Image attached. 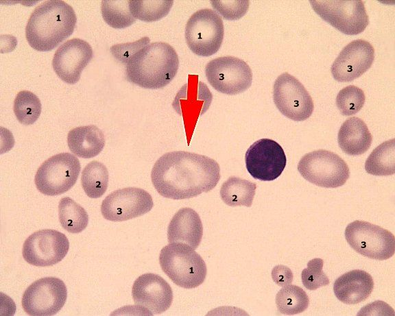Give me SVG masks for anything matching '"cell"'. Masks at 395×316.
Wrapping results in <instances>:
<instances>
[{
	"mask_svg": "<svg viewBox=\"0 0 395 316\" xmlns=\"http://www.w3.org/2000/svg\"><path fill=\"white\" fill-rule=\"evenodd\" d=\"M69 242L64 234L55 230H40L24 242L22 254L25 260L37 267L51 266L67 255Z\"/></svg>",
	"mask_w": 395,
	"mask_h": 316,
	"instance_id": "14",
	"label": "cell"
},
{
	"mask_svg": "<svg viewBox=\"0 0 395 316\" xmlns=\"http://www.w3.org/2000/svg\"><path fill=\"white\" fill-rule=\"evenodd\" d=\"M256 184L238 177H230L220 189V196L223 202L230 206H252Z\"/></svg>",
	"mask_w": 395,
	"mask_h": 316,
	"instance_id": "24",
	"label": "cell"
},
{
	"mask_svg": "<svg viewBox=\"0 0 395 316\" xmlns=\"http://www.w3.org/2000/svg\"><path fill=\"white\" fill-rule=\"evenodd\" d=\"M374 58V49L369 42L355 40L344 47L333 62L332 75L338 82H351L370 68Z\"/></svg>",
	"mask_w": 395,
	"mask_h": 316,
	"instance_id": "18",
	"label": "cell"
},
{
	"mask_svg": "<svg viewBox=\"0 0 395 316\" xmlns=\"http://www.w3.org/2000/svg\"><path fill=\"white\" fill-rule=\"evenodd\" d=\"M14 112L22 124H33L40 117L41 103L38 97L28 90L20 91L14 101Z\"/></svg>",
	"mask_w": 395,
	"mask_h": 316,
	"instance_id": "31",
	"label": "cell"
},
{
	"mask_svg": "<svg viewBox=\"0 0 395 316\" xmlns=\"http://www.w3.org/2000/svg\"><path fill=\"white\" fill-rule=\"evenodd\" d=\"M160 267L176 285L184 289L198 287L205 280L207 269L202 258L191 246L169 243L160 251Z\"/></svg>",
	"mask_w": 395,
	"mask_h": 316,
	"instance_id": "4",
	"label": "cell"
},
{
	"mask_svg": "<svg viewBox=\"0 0 395 316\" xmlns=\"http://www.w3.org/2000/svg\"><path fill=\"white\" fill-rule=\"evenodd\" d=\"M365 100L364 92L356 86L350 85L338 93L336 105L343 115L350 116L363 108Z\"/></svg>",
	"mask_w": 395,
	"mask_h": 316,
	"instance_id": "32",
	"label": "cell"
},
{
	"mask_svg": "<svg viewBox=\"0 0 395 316\" xmlns=\"http://www.w3.org/2000/svg\"><path fill=\"white\" fill-rule=\"evenodd\" d=\"M273 99L278 110L294 121H304L313 111V99L303 84L287 72L275 80Z\"/></svg>",
	"mask_w": 395,
	"mask_h": 316,
	"instance_id": "12",
	"label": "cell"
},
{
	"mask_svg": "<svg viewBox=\"0 0 395 316\" xmlns=\"http://www.w3.org/2000/svg\"><path fill=\"white\" fill-rule=\"evenodd\" d=\"M339 147L346 154L358 156L370 147L372 136L366 124L359 117H352L342 125L337 136Z\"/></svg>",
	"mask_w": 395,
	"mask_h": 316,
	"instance_id": "22",
	"label": "cell"
},
{
	"mask_svg": "<svg viewBox=\"0 0 395 316\" xmlns=\"http://www.w3.org/2000/svg\"><path fill=\"white\" fill-rule=\"evenodd\" d=\"M298 170L306 180L324 188L341 186L350 176L346 162L334 152L324 149L303 156L298 162Z\"/></svg>",
	"mask_w": 395,
	"mask_h": 316,
	"instance_id": "5",
	"label": "cell"
},
{
	"mask_svg": "<svg viewBox=\"0 0 395 316\" xmlns=\"http://www.w3.org/2000/svg\"><path fill=\"white\" fill-rule=\"evenodd\" d=\"M213 95L198 75H189L187 82L179 90L172 106L183 119L188 145L198 118L209 108Z\"/></svg>",
	"mask_w": 395,
	"mask_h": 316,
	"instance_id": "13",
	"label": "cell"
},
{
	"mask_svg": "<svg viewBox=\"0 0 395 316\" xmlns=\"http://www.w3.org/2000/svg\"><path fill=\"white\" fill-rule=\"evenodd\" d=\"M93 58L91 45L80 38L66 41L56 50L52 60L56 75L66 83H77Z\"/></svg>",
	"mask_w": 395,
	"mask_h": 316,
	"instance_id": "19",
	"label": "cell"
},
{
	"mask_svg": "<svg viewBox=\"0 0 395 316\" xmlns=\"http://www.w3.org/2000/svg\"><path fill=\"white\" fill-rule=\"evenodd\" d=\"M345 238L350 246L366 257L383 260L395 252V237L389 230L368 221L357 220L345 229Z\"/></svg>",
	"mask_w": 395,
	"mask_h": 316,
	"instance_id": "7",
	"label": "cell"
},
{
	"mask_svg": "<svg viewBox=\"0 0 395 316\" xmlns=\"http://www.w3.org/2000/svg\"><path fill=\"white\" fill-rule=\"evenodd\" d=\"M173 1H129V8L132 16L145 22L161 19L170 11Z\"/></svg>",
	"mask_w": 395,
	"mask_h": 316,
	"instance_id": "30",
	"label": "cell"
},
{
	"mask_svg": "<svg viewBox=\"0 0 395 316\" xmlns=\"http://www.w3.org/2000/svg\"><path fill=\"white\" fill-rule=\"evenodd\" d=\"M153 206L148 192L140 188L128 187L110 193L101 203V212L107 220L123 221L148 212Z\"/></svg>",
	"mask_w": 395,
	"mask_h": 316,
	"instance_id": "16",
	"label": "cell"
},
{
	"mask_svg": "<svg viewBox=\"0 0 395 316\" xmlns=\"http://www.w3.org/2000/svg\"><path fill=\"white\" fill-rule=\"evenodd\" d=\"M58 216L62 228L70 233L82 232L88 223V215L84 208L68 197L60 199Z\"/></svg>",
	"mask_w": 395,
	"mask_h": 316,
	"instance_id": "26",
	"label": "cell"
},
{
	"mask_svg": "<svg viewBox=\"0 0 395 316\" xmlns=\"http://www.w3.org/2000/svg\"><path fill=\"white\" fill-rule=\"evenodd\" d=\"M309 303L306 292L296 285L284 286L276 294L278 311L284 315H292L304 311Z\"/></svg>",
	"mask_w": 395,
	"mask_h": 316,
	"instance_id": "28",
	"label": "cell"
},
{
	"mask_svg": "<svg viewBox=\"0 0 395 316\" xmlns=\"http://www.w3.org/2000/svg\"><path fill=\"white\" fill-rule=\"evenodd\" d=\"M202 235L200 217L190 208L180 209L172 217L167 228L169 243H183L194 250L199 246Z\"/></svg>",
	"mask_w": 395,
	"mask_h": 316,
	"instance_id": "20",
	"label": "cell"
},
{
	"mask_svg": "<svg viewBox=\"0 0 395 316\" xmlns=\"http://www.w3.org/2000/svg\"><path fill=\"white\" fill-rule=\"evenodd\" d=\"M205 75L211 86L219 93L237 95L252 84V73L249 65L235 56H223L208 62Z\"/></svg>",
	"mask_w": 395,
	"mask_h": 316,
	"instance_id": "9",
	"label": "cell"
},
{
	"mask_svg": "<svg viewBox=\"0 0 395 316\" xmlns=\"http://www.w3.org/2000/svg\"><path fill=\"white\" fill-rule=\"evenodd\" d=\"M81 166L77 157L70 153L54 155L38 169L34 182L41 193L55 196L71 189L75 184Z\"/></svg>",
	"mask_w": 395,
	"mask_h": 316,
	"instance_id": "8",
	"label": "cell"
},
{
	"mask_svg": "<svg viewBox=\"0 0 395 316\" xmlns=\"http://www.w3.org/2000/svg\"><path fill=\"white\" fill-rule=\"evenodd\" d=\"M323 265V260L318 258L308 262L307 268L301 274V280L306 289L315 290L329 284L328 278L322 271Z\"/></svg>",
	"mask_w": 395,
	"mask_h": 316,
	"instance_id": "33",
	"label": "cell"
},
{
	"mask_svg": "<svg viewBox=\"0 0 395 316\" xmlns=\"http://www.w3.org/2000/svg\"><path fill=\"white\" fill-rule=\"evenodd\" d=\"M272 278L277 285L284 287L291 284L294 276L288 267L278 265L272 269Z\"/></svg>",
	"mask_w": 395,
	"mask_h": 316,
	"instance_id": "36",
	"label": "cell"
},
{
	"mask_svg": "<svg viewBox=\"0 0 395 316\" xmlns=\"http://www.w3.org/2000/svg\"><path fill=\"white\" fill-rule=\"evenodd\" d=\"M178 56L169 44L155 42L137 51L126 64L128 82L140 87L158 89L167 86L176 76Z\"/></svg>",
	"mask_w": 395,
	"mask_h": 316,
	"instance_id": "3",
	"label": "cell"
},
{
	"mask_svg": "<svg viewBox=\"0 0 395 316\" xmlns=\"http://www.w3.org/2000/svg\"><path fill=\"white\" fill-rule=\"evenodd\" d=\"M67 297L66 285L59 278L45 277L34 281L25 291L22 306L29 315L49 316L56 314Z\"/></svg>",
	"mask_w": 395,
	"mask_h": 316,
	"instance_id": "11",
	"label": "cell"
},
{
	"mask_svg": "<svg viewBox=\"0 0 395 316\" xmlns=\"http://www.w3.org/2000/svg\"><path fill=\"white\" fill-rule=\"evenodd\" d=\"M249 1H211V3L224 19L237 20L242 17L249 7Z\"/></svg>",
	"mask_w": 395,
	"mask_h": 316,
	"instance_id": "34",
	"label": "cell"
},
{
	"mask_svg": "<svg viewBox=\"0 0 395 316\" xmlns=\"http://www.w3.org/2000/svg\"><path fill=\"white\" fill-rule=\"evenodd\" d=\"M101 12L104 21L113 28H125L136 21L130 12L129 1H102Z\"/></svg>",
	"mask_w": 395,
	"mask_h": 316,
	"instance_id": "29",
	"label": "cell"
},
{
	"mask_svg": "<svg viewBox=\"0 0 395 316\" xmlns=\"http://www.w3.org/2000/svg\"><path fill=\"white\" fill-rule=\"evenodd\" d=\"M69 149L78 157L91 158L97 156L105 145L102 131L95 125L75 127L67 136Z\"/></svg>",
	"mask_w": 395,
	"mask_h": 316,
	"instance_id": "23",
	"label": "cell"
},
{
	"mask_svg": "<svg viewBox=\"0 0 395 316\" xmlns=\"http://www.w3.org/2000/svg\"><path fill=\"white\" fill-rule=\"evenodd\" d=\"M310 3L322 19L345 34H359L369 23L362 1H310Z\"/></svg>",
	"mask_w": 395,
	"mask_h": 316,
	"instance_id": "10",
	"label": "cell"
},
{
	"mask_svg": "<svg viewBox=\"0 0 395 316\" xmlns=\"http://www.w3.org/2000/svg\"><path fill=\"white\" fill-rule=\"evenodd\" d=\"M220 16L211 9L193 13L187 22L184 36L191 51L200 56H210L219 49L224 38Z\"/></svg>",
	"mask_w": 395,
	"mask_h": 316,
	"instance_id": "6",
	"label": "cell"
},
{
	"mask_svg": "<svg viewBox=\"0 0 395 316\" xmlns=\"http://www.w3.org/2000/svg\"><path fill=\"white\" fill-rule=\"evenodd\" d=\"M77 19L73 8L60 0L45 1L32 13L25 28L29 45L39 51H48L70 36Z\"/></svg>",
	"mask_w": 395,
	"mask_h": 316,
	"instance_id": "2",
	"label": "cell"
},
{
	"mask_svg": "<svg viewBox=\"0 0 395 316\" xmlns=\"http://www.w3.org/2000/svg\"><path fill=\"white\" fill-rule=\"evenodd\" d=\"M373 288L372 277L361 269L344 274L333 284L336 297L346 304H355L364 301L371 294Z\"/></svg>",
	"mask_w": 395,
	"mask_h": 316,
	"instance_id": "21",
	"label": "cell"
},
{
	"mask_svg": "<svg viewBox=\"0 0 395 316\" xmlns=\"http://www.w3.org/2000/svg\"><path fill=\"white\" fill-rule=\"evenodd\" d=\"M132 295L136 306L149 315L165 312L173 301L170 285L161 276L152 273L143 274L136 279Z\"/></svg>",
	"mask_w": 395,
	"mask_h": 316,
	"instance_id": "17",
	"label": "cell"
},
{
	"mask_svg": "<svg viewBox=\"0 0 395 316\" xmlns=\"http://www.w3.org/2000/svg\"><path fill=\"white\" fill-rule=\"evenodd\" d=\"M82 188L91 198L101 197L106 192L108 184V171L106 166L94 160L83 169L81 176Z\"/></svg>",
	"mask_w": 395,
	"mask_h": 316,
	"instance_id": "27",
	"label": "cell"
},
{
	"mask_svg": "<svg viewBox=\"0 0 395 316\" xmlns=\"http://www.w3.org/2000/svg\"><path fill=\"white\" fill-rule=\"evenodd\" d=\"M365 169L374 175H391L395 173L394 138L383 142L372 151L365 162Z\"/></svg>",
	"mask_w": 395,
	"mask_h": 316,
	"instance_id": "25",
	"label": "cell"
},
{
	"mask_svg": "<svg viewBox=\"0 0 395 316\" xmlns=\"http://www.w3.org/2000/svg\"><path fill=\"white\" fill-rule=\"evenodd\" d=\"M220 179V167L213 158L184 151L168 152L155 162L151 180L163 197L183 199L213 189Z\"/></svg>",
	"mask_w": 395,
	"mask_h": 316,
	"instance_id": "1",
	"label": "cell"
},
{
	"mask_svg": "<svg viewBox=\"0 0 395 316\" xmlns=\"http://www.w3.org/2000/svg\"><path fill=\"white\" fill-rule=\"evenodd\" d=\"M248 173L261 181H272L283 171L287 162L283 147L275 141L261 138L248 149L245 156Z\"/></svg>",
	"mask_w": 395,
	"mask_h": 316,
	"instance_id": "15",
	"label": "cell"
},
{
	"mask_svg": "<svg viewBox=\"0 0 395 316\" xmlns=\"http://www.w3.org/2000/svg\"><path fill=\"white\" fill-rule=\"evenodd\" d=\"M149 41L145 36L133 42L114 45L110 47V52L115 59L126 65L137 51L149 45Z\"/></svg>",
	"mask_w": 395,
	"mask_h": 316,
	"instance_id": "35",
	"label": "cell"
}]
</instances>
